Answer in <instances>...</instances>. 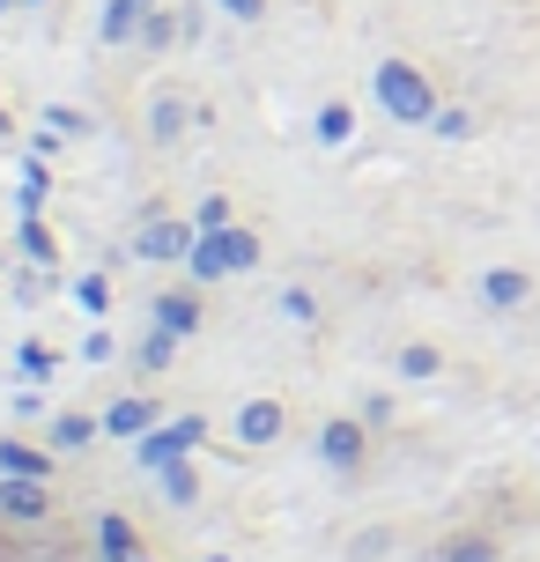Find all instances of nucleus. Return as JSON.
<instances>
[{
    "label": "nucleus",
    "instance_id": "dca6fc26",
    "mask_svg": "<svg viewBox=\"0 0 540 562\" xmlns=\"http://www.w3.org/2000/svg\"><path fill=\"white\" fill-rule=\"evenodd\" d=\"M89 437H97V422H89V415H59V422H53V445H59V451H82Z\"/></svg>",
    "mask_w": 540,
    "mask_h": 562
},
{
    "label": "nucleus",
    "instance_id": "a211bd4d",
    "mask_svg": "<svg viewBox=\"0 0 540 562\" xmlns=\"http://www.w3.org/2000/svg\"><path fill=\"white\" fill-rule=\"evenodd\" d=\"M282 318H289V326H318V304H312V289H282Z\"/></svg>",
    "mask_w": 540,
    "mask_h": 562
},
{
    "label": "nucleus",
    "instance_id": "423d86ee",
    "mask_svg": "<svg viewBox=\"0 0 540 562\" xmlns=\"http://www.w3.org/2000/svg\"><path fill=\"white\" fill-rule=\"evenodd\" d=\"M282 437H289L282 400H245V407H237V445L245 451H267V445H282Z\"/></svg>",
    "mask_w": 540,
    "mask_h": 562
},
{
    "label": "nucleus",
    "instance_id": "4be33fe9",
    "mask_svg": "<svg viewBox=\"0 0 540 562\" xmlns=\"http://www.w3.org/2000/svg\"><path fill=\"white\" fill-rule=\"evenodd\" d=\"M23 555H30L23 540H8V533H0V562H23Z\"/></svg>",
    "mask_w": 540,
    "mask_h": 562
},
{
    "label": "nucleus",
    "instance_id": "f257e3e1",
    "mask_svg": "<svg viewBox=\"0 0 540 562\" xmlns=\"http://www.w3.org/2000/svg\"><path fill=\"white\" fill-rule=\"evenodd\" d=\"M378 104H385L400 126H429V119L445 112V104H437V82H429L415 59H385V67H378Z\"/></svg>",
    "mask_w": 540,
    "mask_h": 562
},
{
    "label": "nucleus",
    "instance_id": "f03ea898",
    "mask_svg": "<svg viewBox=\"0 0 540 562\" xmlns=\"http://www.w3.org/2000/svg\"><path fill=\"white\" fill-rule=\"evenodd\" d=\"M193 281H223V274H252L259 267V229L245 223H223V229H200V245H193Z\"/></svg>",
    "mask_w": 540,
    "mask_h": 562
},
{
    "label": "nucleus",
    "instance_id": "9b49d317",
    "mask_svg": "<svg viewBox=\"0 0 540 562\" xmlns=\"http://www.w3.org/2000/svg\"><path fill=\"white\" fill-rule=\"evenodd\" d=\"M148 422H156V407H148V400H119L112 415H104V429H112V437H134V429H148Z\"/></svg>",
    "mask_w": 540,
    "mask_h": 562
},
{
    "label": "nucleus",
    "instance_id": "39448f33",
    "mask_svg": "<svg viewBox=\"0 0 540 562\" xmlns=\"http://www.w3.org/2000/svg\"><path fill=\"white\" fill-rule=\"evenodd\" d=\"M0 518H15V526H37V518H53V481H45V474L0 481Z\"/></svg>",
    "mask_w": 540,
    "mask_h": 562
},
{
    "label": "nucleus",
    "instance_id": "aec40b11",
    "mask_svg": "<svg viewBox=\"0 0 540 562\" xmlns=\"http://www.w3.org/2000/svg\"><path fill=\"white\" fill-rule=\"evenodd\" d=\"M429 126H437L445 140H466V134H474V112H437Z\"/></svg>",
    "mask_w": 540,
    "mask_h": 562
},
{
    "label": "nucleus",
    "instance_id": "1a4fd4ad",
    "mask_svg": "<svg viewBox=\"0 0 540 562\" xmlns=\"http://www.w3.org/2000/svg\"><path fill=\"white\" fill-rule=\"evenodd\" d=\"M156 326H171V334L185 340L200 326V289H164V296H156Z\"/></svg>",
    "mask_w": 540,
    "mask_h": 562
},
{
    "label": "nucleus",
    "instance_id": "20e7f679",
    "mask_svg": "<svg viewBox=\"0 0 540 562\" xmlns=\"http://www.w3.org/2000/svg\"><path fill=\"white\" fill-rule=\"evenodd\" d=\"M429 562H504V533L488 526H445L429 540Z\"/></svg>",
    "mask_w": 540,
    "mask_h": 562
},
{
    "label": "nucleus",
    "instance_id": "2eb2a0df",
    "mask_svg": "<svg viewBox=\"0 0 540 562\" xmlns=\"http://www.w3.org/2000/svg\"><path fill=\"white\" fill-rule=\"evenodd\" d=\"M97 540H104V555H112V562H134V526H126V518H104Z\"/></svg>",
    "mask_w": 540,
    "mask_h": 562
},
{
    "label": "nucleus",
    "instance_id": "0eeeda50",
    "mask_svg": "<svg viewBox=\"0 0 540 562\" xmlns=\"http://www.w3.org/2000/svg\"><path fill=\"white\" fill-rule=\"evenodd\" d=\"M482 304L496 311V318L526 311V304H533V274H526V267H488V274H482Z\"/></svg>",
    "mask_w": 540,
    "mask_h": 562
},
{
    "label": "nucleus",
    "instance_id": "ddd939ff",
    "mask_svg": "<svg viewBox=\"0 0 540 562\" xmlns=\"http://www.w3.org/2000/svg\"><path fill=\"white\" fill-rule=\"evenodd\" d=\"M393 526H363V533H356V540H348V555H356V562H385V548H393Z\"/></svg>",
    "mask_w": 540,
    "mask_h": 562
},
{
    "label": "nucleus",
    "instance_id": "7ed1b4c3",
    "mask_svg": "<svg viewBox=\"0 0 540 562\" xmlns=\"http://www.w3.org/2000/svg\"><path fill=\"white\" fill-rule=\"evenodd\" d=\"M318 459L334 467V474H363V459H370V429L356 415H334L326 429H318Z\"/></svg>",
    "mask_w": 540,
    "mask_h": 562
},
{
    "label": "nucleus",
    "instance_id": "9d476101",
    "mask_svg": "<svg viewBox=\"0 0 540 562\" xmlns=\"http://www.w3.org/2000/svg\"><path fill=\"white\" fill-rule=\"evenodd\" d=\"M393 370L407 378V385H429V378L445 370V348H429V340H407V348L393 356Z\"/></svg>",
    "mask_w": 540,
    "mask_h": 562
},
{
    "label": "nucleus",
    "instance_id": "6ab92c4d",
    "mask_svg": "<svg viewBox=\"0 0 540 562\" xmlns=\"http://www.w3.org/2000/svg\"><path fill=\"white\" fill-rule=\"evenodd\" d=\"M171 348H178V334H171V326H156V340L142 348V370H164V363H171Z\"/></svg>",
    "mask_w": 540,
    "mask_h": 562
},
{
    "label": "nucleus",
    "instance_id": "4468645a",
    "mask_svg": "<svg viewBox=\"0 0 540 562\" xmlns=\"http://www.w3.org/2000/svg\"><path fill=\"white\" fill-rule=\"evenodd\" d=\"M142 15H148V0H119L112 15H104V37H119V45H126V37L142 30Z\"/></svg>",
    "mask_w": 540,
    "mask_h": 562
},
{
    "label": "nucleus",
    "instance_id": "f3484780",
    "mask_svg": "<svg viewBox=\"0 0 540 562\" xmlns=\"http://www.w3.org/2000/svg\"><path fill=\"white\" fill-rule=\"evenodd\" d=\"M178 126H185V104H178V97H164V104L148 112V140H178Z\"/></svg>",
    "mask_w": 540,
    "mask_h": 562
},
{
    "label": "nucleus",
    "instance_id": "412c9836",
    "mask_svg": "<svg viewBox=\"0 0 540 562\" xmlns=\"http://www.w3.org/2000/svg\"><path fill=\"white\" fill-rule=\"evenodd\" d=\"M223 8H229V15H245V23H252V15L267 8V0H223Z\"/></svg>",
    "mask_w": 540,
    "mask_h": 562
},
{
    "label": "nucleus",
    "instance_id": "f8f14e48",
    "mask_svg": "<svg viewBox=\"0 0 540 562\" xmlns=\"http://www.w3.org/2000/svg\"><path fill=\"white\" fill-rule=\"evenodd\" d=\"M318 140H326V148H348V140H356V112H348V104H326V112H318Z\"/></svg>",
    "mask_w": 540,
    "mask_h": 562
},
{
    "label": "nucleus",
    "instance_id": "6e6552de",
    "mask_svg": "<svg viewBox=\"0 0 540 562\" xmlns=\"http://www.w3.org/2000/svg\"><path fill=\"white\" fill-rule=\"evenodd\" d=\"M193 245H200V237L185 223H164V215H156V223L142 229V245H134V252L156 259V267H171V259H193Z\"/></svg>",
    "mask_w": 540,
    "mask_h": 562
}]
</instances>
